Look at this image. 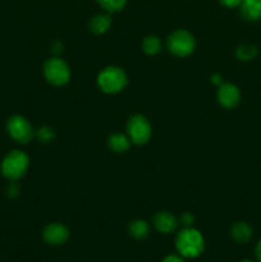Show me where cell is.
<instances>
[{
  "instance_id": "6da1fadb",
  "label": "cell",
  "mask_w": 261,
  "mask_h": 262,
  "mask_svg": "<svg viewBox=\"0 0 261 262\" xmlns=\"http://www.w3.org/2000/svg\"><path fill=\"white\" fill-rule=\"evenodd\" d=\"M176 248L182 257L194 258L204 252V237L199 230L193 228H186L177 235Z\"/></svg>"
},
{
  "instance_id": "7a4b0ae2",
  "label": "cell",
  "mask_w": 261,
  "mask_h": 262,
  "mask_svg": "<svg viewBox=\"0 0 261 262\" xmlns=\"http://www.w3.org/2000/svg\"><path fill=\"white\" fill-rule=\"evenodd\" d=\"M30 159L23 151L13 150L8 154L2 163V174L7 179L17 181L27 171Z\"/></svg>"
},
{
  "instance_id": "3957f363",
  "label": "cell",
  "mask_w": 261,
  "mask_h": 262,
  "mask_svg": "<svg viewBox=\"0 0 261 262\" xmlns=\"http://www.w3.org/2000/svg\"><path fill=\"white\" fill-rule=\"evenodd\" d=\"M97 83L100 89L106 94H117L122 91L127 84V76L120 68L109 67L99 74Z\"/></svg>"
},
{
  "instance_id": "277c9868",
  "label": "cell",
  "mask_w": 261,
  "mask_h": 262,
  "mask_svg": "<svg viewBox=\"0 0 261 262\" xmlns=\"http://www.w3.org/2000/svg\"><path fill=\"white\" fill-rule=\"evenodd\" d=\"M168 48L174 55L188 56L194 50V38L189 32L184 30L176 31L168 38Z\"/></svg>"
},
{
  "instance_id": "5b68a950",
  "label": "cell",
  "mask_w": 261,
  "mask_h": 262,
  "mask_svg": "<svg viewBox=\"0 0 261 262\" xmlns=\"http://www.w3.org/2000/svg\"><path fill=\"white\" fill-rule=\"evenodd\" d=\"M44 72H45L46 79L54 86H63L71 78V71H69L68 66L66 64V61L58 58L46 61Z\"/></svg>"
},
{
  "instance_id": "8992f818",
  "label": "cell",
  "mask_w": 261,
  "mask_h": 262,
  "mask_svg": "<svg viewBox=\"0 0 261 262\" xmlns=\"http://www.w3.org/2000/svg\"><path fill=\"white\" fill-rule=\"evenodd\" d=\"M7 129L10 137L19 143H28L33 137V129L28 120L19 115H14L8 120Z\"/></svg>"
},
{
  "instance_id": "52a82bcc",
  "label": "cell",
  "mask_w": 261,
  "mask_h": 262,
  "mask_svg": "<svg viewBox=\"0 0 261 262\" xmlns=\"http://www.w3.org/2000/svg\"><path fill=\"white\" fill-rule=\"evenodd\" d=\"M128 133L130 141L136 145H143L151 137V125L145 117L135 115L128 122Z\"/></svg>"
},
{
  "instance_id": "ba28073f",
  "label": "cell",
  "mask_w": 261,
  "mask_h": 262,
  "mask_svg": "<svg viewBox=\"0 0 261 262\" xmlns=\"http://www.w3.org/2000/svg\"><path fill=\"white\" fill-rule=\"evenodd\" d=\"M44 241L49 245L59 246L68 241L69 230L61 224H49L42 232Z\"/></svg>"
},
{
  "instance_id": "9c48e42d",
  "label": "cell",
  "mask_w": 261,
  "mask_h": 262,
  "mask_svg": "<svg viewBox=\"0 0 261 262\" xmlns=\"http://www.w3.org/2000/svg\"><path fill=\"white\" fill-rule=\"evenodd\" d=\"M217 99L223 106L227 109H232V107L237 106V104L240 102V90L232 83H222L219 91H217Z\"/></svg>"
},
{
  "instance_id": "30bf717a",
  "label": "cell",
  "mask_w": 261,
  "mask_h": 262,
  "mask_svg": "<svg viewBox=\"0 0 261 262\" xmlns=\"http://www.w3.org/2000/svg\"><path fill=\"white\" fill-rule=\"evenodd\" d=\"M177 219L173 214L166 211H160L155 215L154 217V227L156 230L164 234H169V233L174 232L177 228Z\"/></svg>"
},
{
  "instance_id": "8fae6325",
  "label": "cell",
  "mask_w": 261,
  "mask_h": 262,
  "mask_svg": "<svg viewBox=\"0 0 261 262\" xmlns=\"http://www.w3.org/2000/svg\"><path fill=\"white\" fill-rule=\"evenodd\" d=\"M252 228L245 222H237L230 228V235L238 243H247L252 238Z\"/></svg>"
},
{
  "instance_id": "7c38bea8",
  "label": "cell",
  "mask_w": 261,
  "mask_h": 262,
  "mask_svg": "<svg viewBox=\"0 0 261 262\" xmlns=\"http://www.w3.org/2000/svg\"><path fill=\"white\" fill-rule=\"evenodd\" d=\"M242 15L248 20H258L261 18V0H242Z\"/></svg>"
},
{
  "instance_id": "4fadbf2b",
  "label": "cell",
  "mask_w": 261,
  "mask_h": 262,
  "mask_svg": "<svg viewBox=\"0 0 261 262\" xmlns=\"http://www.w3.org/2000/svg\"><path fill=\"white\" fill-rule=\"evenodd\" d=\"M110 25H112V19L107 14H97L90 22V28L94 33H104L109 30Z\"/></svg>"
},
{
  "instance_id": "5bb4252c",
  "label": "cell",
  "mask_w": 261,
  "mask_h": 262,
  "mask_svg": "<svg viewBox=\"0 0 261 262\" xmlns=\"http://www.w3.org/2000/svg\"><path fill=\"white\" fill-rule=\"evenodd\" d=\"M129 233L136 239H143L148 235V224L143 220H135L129 224Z\"/></svg>"
},
{
  "instance_id": "9a60e30c",
  "label": "cell",
  "mask_w": 261,
  "mask_h": 262,
  "mask_svg": "<svg viewBox=\"0 0 261 262\" xmlns=\"http://www.w3.org/2000/svg\"><path fill=\"white\" fill-rule=\"evenodd\" d=\"M109 145L112 147V150H114L115 152H124L129 147V140L124 135L118 133V135H114L110 137Z\"/></svg>"
},
{
  "instance_id": "2e32d148",
  "label": "cell",
  "mask_w": 261,
  "mask_h": 262,
  "mask_svg": "<svg viewBox=\"0 0 261 262\" xmlns=\"http://www.w3.org/2000/svg\"><path fill=\"white\" fill-rule=\"evenodd\" d=\"M143 51L148 55H155L160 51V40L156 36H148L143 41Z\"/></svg>"
},
{
  "instance_id": "e0dca14e",
  "label": "cell",
  "mask_w": 261,
  "mask_h": 262,
  "mask_svg": "<svg viewBox=\"0 0 261 262\" xmlns=\"http://www.w3.org/2000/svg\"><path fill=\"white\" fill-rule=\"evenodd\" d=\"M125 2H127V0H97V3H99L106 12L110 13L122 10L123 8H124Z\"/></svg>"
},
{
  "instance_id": "ac0fdd59",
  "label": "cell",
  "mask_w": 261,
  "mask_h": 262,
  "mask_svg": "<svg viewBox=\"0 0 261 262\" xmlns=\"http://www.w3.org/2000/svg\"><path fill=\"white\" fill-rule=\"evenodd\" d=\"M257 55V49L252 45H242L237 49V56L241 60H251Z\"/></svg>"
},
{
  "instance_id": "d6986e66",
  "label": "cell",
  "mask_w": 261,
  "mask_h": 262,
  "mask_svg": "<svg viewBox=\"0 0 261 262\" xmlns=\"http://www.w3.org/2000/svg\"><path fill=\"white\" fill-rule=\"evenodd\" d=\"M37 136H38V138L42 141V142H49V141H51L54 137H55V135H54V130L51 129V128H48V127L41 128V129L38 130Z\"/></svg>"
},
{
  "instance_id": "ffe728a7",
  "label": "cell",
  "mask_w": 261,
  "mask_h": 262,
  "mask_svg": "<svg viewBox=\"0 0 261 262\" xmlns=\"http://www.w3.org/2000/svg\"><path fill=\"white\" fill-rule=\"evenodd\" d=\"M181 222L182 224L186 225L187 228H191L194 223V216L191 214V212H184L181 217Z\"/></svg>"
},
{
  "instance_id": "44dd1931",
  "label": "cell",
  "mask_w": 261,
  "mask_h": 262,
  "mask_svg": "<svg viewBox=\"0 0 261 262\" xmlns=\"http://www.w3.org/2000/svg\"><path fill=\"white\" fill-rule=\"evenodd\" d=\"M220 3L228 8H234V7H238V5H241L242 0H220Z\"/></svg>"
},
{
  "instance_id": "7402d4cb",
  "label": "cell",
  "mask_w": 261,
  "mask_h": 262,
  "mask_svg": "<svg viewBox=\"0 0 261 262\" xmlns=\"http://www.w3.org/2000/svg\"><path fill=\"white\" fill-rule=\"evenodd\" d=\"M163 262H184L182 256H177V255H169L164 258Z\"/></svg>"
},
{
  "instance_id": "603a6c76",
  "label": "cell",
  "mask_w": 261,
  "mask_h": 262,
  "mask_svg": "<svg viewBox=\"0 0 261 262\" xmlns=\"http://www.w3.org/2000/svg\"><path fill=\"white\" fill-rule=\"evenodd\" d=\"M255 255H256V258H257V261L261 262V239L258 241V243H257V245H256Z\"/></svg>"
},
{
  "instance_id": "cb8c5ba5",
  "label": "cell",
  "mask_w": 261,
  "mask_h": 262,
  "mask_svg": "<svg viewBox=\"0 0 261 262\" xmlns=\"http://www.w3.org/2000/svg\"><path fill=\"white\" fill-rule=\"evenodd\" d=\"M211 82L215 84H222L223 83L222 76H219V74H214V76L211 77Z\"/></svg>"
},
{
  "instance_id": "d4e9b609",
  "label": "cell",
  "mask_w": 261,
  "mask_h": 262,
  "mask_svg": "<svg viewBox=\"0 0 261 262\" xmlns=\"http://www.w3.org/2000/svg\"><path fill=\"white\" fill-rule=\"evenodd\" d=\"M241 262H252V261H250V260H243V261H241Z\"/></svg>"
}]
</instances>
